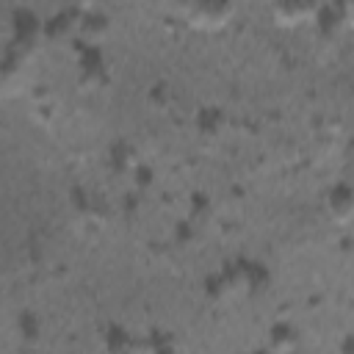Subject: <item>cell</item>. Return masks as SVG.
<instances>
[{"instance_id":"3957f363","label":"cell","mask_w":354,"mask_h":354,"mask_svg":"<svg viewBox=\"0 0 354 354\" xmlns=\"http://www.w3.org/2000/svg\"><path fill=\"white\" fill-rule=\"evenodd\" d=\"M274 14L279 17V19H304V14H307V6H290V8H274Z\"/></svg>"},{"instance_id":"6da1fadb","label":"cell","mask_w":354,"mask_h":354,"mask_svg":"<svg viewBox=\"0 0 354 354\" xmlns=\"http://www.w3.org/2000/svg\"><path fill=\"white\" fill-rule=\"evenodd\" d=\"M232 14L230 6H199V8H188V19L194 25H224V19Z\"/></svg>"},{"instance_id":"7a4b0ae2","label":"cell","mask_w":354,"mask_h":354,"mask_svg":"<svg viewBox=\"0 0 354 354\" xmlns=\"http://www.w3.org/2000/svg\"><path fill=\"white\" fill-rule=\"evenodd\" d=\"M351 194H348V188L346 185H337L335 191H332V216L340 221V224H346V218L351 216V199H348Z\"/></svg>"}]
</instances>
